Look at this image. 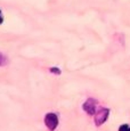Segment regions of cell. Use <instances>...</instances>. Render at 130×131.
I'll list each match as a JSON object with an SVG mask.
<instances>
[{"instance_id":"obj_6","label":"cell","mask_w":130,"mask_h":131,"mask_svg":"<svg viewBox=\"0 0 130 131\" xmlns=\"http://www.w3.org/2000/svg\"><path fill=\"white\" fill-rule=\"evenodd\" d=\"M2 22H4V16H2V13L0 10V24H2Z\"/></svg>"},{"instance_id":"obj_3","label":"cell","mask_w":130,"mask_h":131,"mask_svg":"<svg viewBox=\"0 0 130 131\" xmlns=\"http://www.w3.org/2000/svg\"><path fill=\"white\" fill-rule=\"evenodd\" d=\"M82 108H83V111L87 113V114L89 115H95L97 112V102L94 99V98H89V99H87L86 102L83 103V105H82Z\"/></svg>"},{"instance_id":"obj_4","label":"cell","mask_w":130,"mask_h":131,"mask_svg":"<svg viewBox=\"0 0 130 131\" xmlns=\"http://www.w3.org/2000/svg\"><path fill=\"white\" fill-rule=\"evenodd\" d=\"M7 57L5 56L2 52H0V66H2V65H5V64H7Z\"/></svg>"},{"instance_id":"obj_5","label":"cell","mask_w":130,"mask_h":131,"mask_svg":"<svg viewBox=\"0 0 130 131\" xmlns=\"http://www.w3.org/2000/svg\"><path fill=\"white\" fill-rule=\"evenodd\" d=\"M119 131H130V127L128 124H122V125H120Z\"/></svg>"},{"instance_id":"obj_1","label":"cell","mask_w":130,"mask_h":131,"mask_svg":"<svg viewBox=\"0 0 130 131\" xmlns=\"http://www.w3.org/2000/svg\"><path fill=\"white\" fill-rule=\"evenodd\" d=\"M110 115V110L106 107H101L99 110H97L96 114H95V124L97 127H101L103 123H105L109 119Z\"/></svg>"},{"instance_id":"obj_2","label":"cell","mask_w":130,"mask_h":131,"mask_svg":"<svg viewBox=\"0 0 130 131\" xmlns=\"http://www.w3.org/2000/svg\"><path fill=\"white\" fill-rule=\"evenodd\" d=\"M58 116L55 113H47L46 116H45V124L50 131L56 130V128L58 127Z\"/></svg>"}]
</instances>
